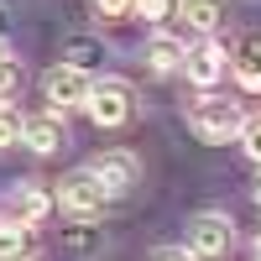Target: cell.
Segmentation results:
<instances>
[{
    "mask_svg": "<svg viewBox=\"0 0 261 261\" xmlns=\"http://www.w3.org/2000/svg\"><path fill=\"white\" fill-rule=\"evenodd\" d=\"M188 125H193V136H204L209 146H225V141L241 136L246 110L235 99H225V94H204V99L188 105Z\"/></svg>",
    "mask_w": 261,
    "mask_h": 261,
    "instance_id": "cell-1",
    "label": "cell"
},
{
    "mask_svg": "<svg viewBox=\"0 0 261 261\" xmlns=\"http://www.w3.org/2000/svg\"><path fill=\"white\" fill-rule=\"evenodd\" d=\"M84 115H89L94 125H105V130H115V125H125L130 115H136V89H130L125 79L105 73V79H94L89 99H84Z\"/></svg>",
    "mask_w": 261,
    "mask_h": 261,
    "instance_id": "cell-2",
    "label": "cell"
},
{
    "mask_svg": "<svg viewBox=\"0 0 261 261\" xmlns=\"http://www.w3.org/2000/svg\"><path fill=\"white\" fill-rule=\"evenodd\" d=\"M230 246H235V220H230L225 209H204V214H193V220H188L183 251H188L193 261H220V256H230Z\"/></svg>",
    "mask_w": 261,
    "mask_h": 261,
    "instance_id": "cell-3",
    "label": "cell"
},
{
    "mask_svg": "<svg viewBox=\"0 0 261 261\" xmlns=\"http://www.w3.org/2000/svg\"><path fill=\"white\" fill-rule=\"evenodd\" d=\"M58 204H53V188L47 183H37V178H21L6 188V199H0V220H11V225H27L37 230L42 220H47Z\"/></svg>",
    "mask_w": 261,
    "mask_h": 261,
    "instance_id": "cell-4",
    "label": "cell"
},
{
    "mask_svg": "<svg viewBox=\"0 0 261 261\" xmlns=\"http://www.w3.org/2000/svg\"><path fill=\"white\" fill-rule=\"evenodd\" d=\"M183 73H188L193 89L214 94V89L230 79V47H225V42H214V37H199V42L183 53Z\"/></svg>",
    "mask_w": 261,
    "mask_h": 261,
    "instance_id": "cell-5",
    "label": "cell"
},
{
    "mask_svg": "<svg viewBox=\"0 0 261 261\" xmlns=\"http://www.w3.org/2000/svg\"><path fill=\"white\" fill-rule=\"evenodd\" d=\"M53 204L63 209V214H73V220H94V214H105V188L89 178V167H79V172H68V178L58 183V193H53Z\"/></svg>",
    "mask_w": 261,
    "mask_h": 261,
    "instance_id": "cell-6",
    "label": "cell"
},
{
    "mask_svg": "<svg viewBox=\"0 0 261 261\" xmlns=\"http://www.w3.org/2000/svg\"><path fill=\"white\" fill-rule=\"evenodd\" d=\"M89 89H94V73H89V68H73V63H53L47 79H42L47 105H63V110H84Z\"/></svg>",
    "mask_w": 261,
    "mask_h": 261,
    "instance_id": "cell-7",
    "label": "cell"
},
{
    "mask_svg": "<svg viewBox=\"0 0 261 261\" xmlns=\"http://www.w3.org/2000/svg\"><path fill=\"white\" fill-rule=\"evenodd\" d=\"M89 178L105 188V199H120V193H130L136 188V178H141V162L130 157V151H99V157L89 162Z\"/></svg>",
    "mask_w": 261,
    "mask_h": 261,
    "instance_id": "cell-8",
    "label": "cell"
},
{
    "mask_svg": "<svg viewBox=\"0 0 261 261\" xmlns=\"http://www.w3.org/2000/svg\"><path fill=\"white\" fill-rule=\"evenodd\" d=\"M21 146L37 151V157H53V151L68 146V120L58 110H42V115H21Z\"/></svg>",
    "mask_w": 261,
    "mask_h": 261,
    "instance_id": "cell-9",
    "label": "cell"
},
{
    "mask_svg": "<svg viewBox=\"0 0 261 261\" xmlns=\"http://www.w3.org/2000/svg\"><path fill=\"white\" fill-rule=\"evenodd\" d=\"M183 53H188V42L172 32V27H151V37H146V68L157 73V79L178 73L183 68Z\"/></svg>",
    "mask_w": 261,
    "mask_h": 261,
    "instance_id": "cell-10",
    "label": "cell"
},
{
    "mask_svg": "<svg viewBox=\"0 0 261 261\" xmlns=\"http://www.w3.org/2000/svg\"><path fill=\"white\" fill-rule=\"evenodd\" d=\"M178 16L199 37H214V32L225 27V0H178Z\"/></svg>",
    "mask_w": 261,
    "mask_h": 261,
    "instance_id": "cell-11",
    "label": "cell"
},
{
    "mask_svg": "<svg viewBox=\"0 0 261 261\" xmlns=\"http://www.w3.org/2000/svg\"><path fill=\"white\" fill-rule=\"evenodd\" d=\"M21 256H32V230L0 220V261H21Z\"/></svg>",
    "mask_w": 261,
    "mask_h": 261,
    "instance_id": "cell-12",
    "label": "cell"
},
{
    "mask_svg": "<svg viewBox=\"0 0 261 261\" xmlns=\"http://www.w3.org/2000/svg\"><path fill=\"white\" fill-rule=\"evenodd\" d=\"M230 63H235V68H251V73H261V27H251V32H241V37H235V53H230Z\"/></svg>",
    "mask_w": 261,
    "mask_h": 261,
    "instance_id": "cell-13",
    "label": "cell"
},
{
    "mask_svg": "<svg viewBox=\"0 0 261 261\" xmlns=\"http://www.w3.org/2000/svg\"><path fill=\"white\" fill-rule=\"evenodd\" d=\"M21 84H27V68H21V58L11 47H0V99H11Z\"/></svg>",
    "mask_w": 261,
    "mask_h": 261,
    "instance_id": "cell-14",
    "label": "cell"
},
{
    "mask_svg": "<svg viewBox=\"0 0 261 261\" xmlns=\"http://www.w3.org/2000/svg\"><path fill=\"white\" fill-rule=\"evenodd\" d=\"M99 42L94 37H68L63 42V63H73V68H89V63H99Z\"/></svg>",
    "mask_w": 261,
    "mask_h": 261,
    "instance_id": "cell-15",
    "label": "cell"
},
{
    "mask_svg": "<svg viewBox=\"0 0 261 261\" xmlns=\"http://www.w3.org/2000/svg\"><path fill=\"white\" fill-rule=\"evenodd\" d=\"M105 241V235L94 230V220H73L68 230H63V246H68V251H94Z\"/></svg>",
    "mask_w": 261,
    "mask_h": 261,
    "instance_id": "cell-16",
    "label": "cell"
},
{
    "mask_svg": "<svg viewBox=\"0 0 261 261\" xmlns=\"http://www.w3.org/2000/svg\"><path fill=\"white\" fill-rule=\"evenodd\" d=\"M130 11H136V16H146L151 27H167V21H178V0H136Z\"/></svg>",
    "mask_w": 261,
    "mask_h": 261,
    "instance_id": "cell-17",
    "label": "cell"
},
{
    "mask_svg": "<svg viewBox=\"0 0 261 261\" xmlns=\"http://www.w3.org/2000/svg\"><path fill=\"white\" fill-rule=\"evenodd\" d=\"M235 141H241V151L261 167V115H246V125H241V136H235Z\"/></svg>",
    "mask_w": 261,
    "mask_h": 261,
    "instance_id": "cell-18",
    "label": "cell"
},
{
    "mask_svg": "<svg viewBox=\"0 0 261 261\" xmlns=\"http://www.w3.org/2000/svg\"><path fill=\"white\" fill-rule=\"evenodd\" d=\"M0 146H21V115L0 105Z\"/></svg>",
    "mask_w": 261,
    "mask_h": 261,
    "instance_id": "cell-19",
    "label": "cell"
},
{
    "mask_svg": "<svg viewBox=\"0 0 261 261\" xmlns=\"http://www.w3.org/2000/svg\"><path fill=\"white\" fill-rule=\"evenodd\" d=\"M130 6H136V0H94V11H99L105 21H125V16H130Z\"/></svg>",
    "mask_w": 261,
    "mask_h": 261,
    "instance_id": "cell-20",
    "label": "cell"
},
{
    "mask_svg": "<svg viewBox=\"0 0 261 261\" xmlns=\"http://www.w3.org/2000/svg\"><path fill=\"white\" fill-rule=\"evenodd\" d=\"M230 79L241 84L246 94H261V73H251V68H235V63H230Z\"/></svg>",
    "mask_w": 261,
    "mask_h": 261,
    "instance_id": "cell-21",
    "label": "cell"
},
{
    "mask_svg": "<svg viewBox=\"0 0 261 261\" xmlns=\"http://www.w3.org/2000/svg\"><path fill=\"white\" fill-rule=\"evenodd\" d=\"M151 261H193V256H188L183 246H162V251H157V256H151Z\"/></svg>",
    "mask_w": 261,
    "mask_h": 261,
    "instance_id": "cell-22",
    "label": "cell"
},
{
    "mask_svg": "<svg viewBox=\"0 0 261 261\" xmlns=\"http://www.w3.org/2000/svg\"><path fill=\"white\" fill-rule=\"evenodd\" d=\"M6 27H11V11H6V6H0V37H6Z\"/></svg>",
    "mask_w": 261,
    "mask_h": 261,
    "instance_id": "cell-23",
    "label": "cell"
},
{
    "mask_svg": "<svg viewBox=\"0 0 261 261\" xmlns=\"http://www.w3.org/2000/svg\"><path fill=\"white\" fill-rule=\"evenodd\" d=\"M251 199H256V209H261V178H256V188H251Z\"/></svg>",
    "mask_w": 261,
    "mask_h": 261,
    "instance_id": "cell-24",
    "label": "cell"
},
{
    "mask_svg": "<svg viewBox=\"0 0 261 261\" xmlns=\"http://www.w3.org/2000/svg\"><path fill=\"white\" fill-rule=\"evenodd\" d=\"M256 261H261V241H256Z\"/></svg>",
    "mask_w": 261,
    "mask_h": 261,
    "instance_id": "cell-25",
    "label": "cell"
},
{
    "mask_svg": "<svg viewBox=\"0 0 261 261\" xmlns=\"http://www.w3.org/2000/svg\"><path fill=\"white\" fill-rule=\"evenodd\" d=\"M21 261H32V256H21Z\"/></svg>",
    "mask_w": 261,
    "mask_h": 261,
    "instance_id": "cell-26",
    "label": "cell"
}]
</instances>
